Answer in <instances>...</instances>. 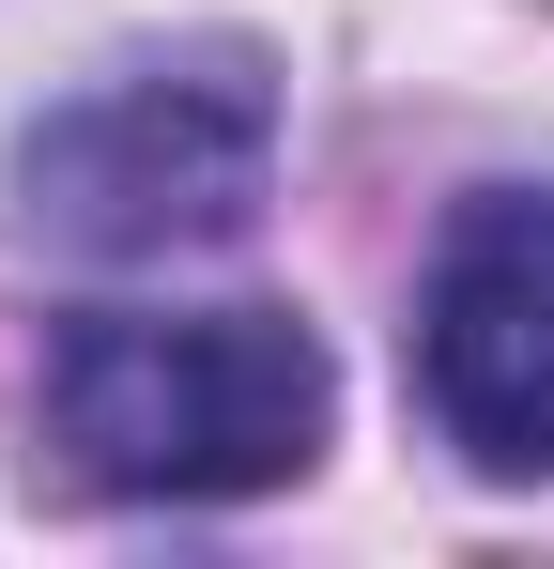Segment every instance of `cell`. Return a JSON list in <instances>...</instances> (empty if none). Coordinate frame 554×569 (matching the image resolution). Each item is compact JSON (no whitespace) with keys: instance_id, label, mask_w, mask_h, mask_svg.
<instances>
[{"instance_id":"obj_1","label":"cell","mask_w":554,"mask_h":569,"mask_svg":"<svg viewBox=\"0 0 554 569\" xmlns=\"http://www.w3.org/2000/svg\"><path fill=\"white\" fill-rule=\"evenodd\" d=\"M339 370L293 308H78L47 339V447L108 508H231L324 462Z\"/></svg>"},{"instance_id":"obj_2","label":"cell","mask_w":554,"mask_h":569,"mask_svg":"<svg viewBox=\"0 0 554 569\" xmlns=\"http://www.w3.org/2000/svg\"><path fill=\"white\" fill-rule=\"evenodd\" d=\"M277 186V78L263 47H155L108 62L16 139V200L31 231H62L78 262H185L231 247Z\"/></svg>"},{"instance_id":"obj_3","label":"cell","mask_w":554,"mask_h":569,"mask_svg":"<svg viewBox=\"0 0 554 569\" xmlns=\"http://www.w3.org/2000/svg\"><path fill=\"white\" fill-rule=\"evenodd\" d=\"M416 416L477 477H554V186H477L416 278Z\"/></svg>"}]
</instances>
